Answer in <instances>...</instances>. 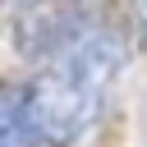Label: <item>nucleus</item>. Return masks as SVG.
I'll list each match as a JSON object with an SVG mask.
<instances>
[{
    "label": "nucleus",
    "mask_w": 147,
    "mask_h": 147,
    "mask_svg": "<svg viewBox=\"0 0 147 147\" xmlns=\"http://www.w3.org/2000/svg\"><path fill=\"white\" fill-rule=\"evenodd\" d=\"M119 69H124V41L115 28H101V23L69 28L55 41L37 83L28 87V106L41 142L46 147L78 142L96 124Z\"/></svg>",
    "instance_id": "1"
},
{
    "label": "nucleus",
    "mask_w": 147,
    "mask_h": 147,
    "mask_svg": "<svg viewBox=\"0 0 147 147\" xmlns=\"http://www.w3.org/2000/svg\"><path fill=\"white\" fill-rule=\"evenodd\" d=\"M37 142H41V133L32 124L28 92L5 87L0 92V147H37Z\"/></svg>",
    "instance_id": "2"
},
{
    "label": "nucleus",
    "mask_w": 147,
    "mask_h": 147,
    "mask_svg": "<svg viewBox=\"0 0 147 147\" xmlns=\"http://www.w3.org/2000/svg\"><path fill=\"white\" fill-rule=\"evenodd\" d=\"M133 18H138V32L147 37V0H133Z\"/></svg>",
    "instance_id": "3"
}]
</instances>
